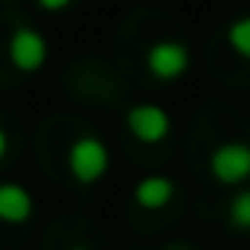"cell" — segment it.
I'll return each instance as SVG.
<instances>
[{
	"instance_id": "cell-1",
	"label": "cell",
	"mask_w": 250,
	"mask_h": 250,
	"mask_svg": "<svg viewBox=\"0 0 250 250\" xmlns=\"http://www.w3.org/2000/svg\"><path fill=\"white\" fill-rule=\"evenodd\" d=\"M67 168H70V174H73L76 184L92 187V184H98L104 174H108L111 152L98 136H89V133L76 136V140L70 143V149H67Z\"/></svg>"
},
{
	"instance_id": "cell-2",
	"label": "cell",
	"mask_w": 250,
	"mask_h": 250,
	"mask_svg": "<svg viewBox=\"0 0 250 250\" xmlns=\"http://www.w3.org/2000/svg\"><path fill=\"white\" fill-rule=\"evenodd\" d=\"M209 174L222 187H241L250 181V143L228 140L209 152Z\"/></svg>"
},
{
	"instance_id": "cell-3",
	"label": "cell",
	"mask_w": 250,
	"mask_h": 250,
	"mask_svg": "<svg viewBox=\"0 0 250 250\" xmlns=\"http://www.w3.org/2000/svg\"><path fill=\"white\" fill-rule=\"evenodd\" d=\"M146 70L159 83H177L190 70V48L177 38H159L146 48Z\"/></svg>"
},
{
	"instance_id": "cell-4",
	"label": "cell",
	"mask_w": 250,
	"mask_h": 250,
	"mask_svg": "<svg viewBox=\"0 0 250 250\" xmlns=\"http://www.w3.org/2000/svg\"><path fill=\"white\" fill-rule=\"evenodd\" d=\"M6 57L19 73H38L48 63V42L35 25H16L6 42Z\"/></svg>"
},
{
	"instance_id": "cell-5",
	"label": "cell",
	"mask_w": 250,
	"mask_h": 250,
	"mask_svg": "<svg viewBox=\"0 0 250 250\" xmlns=\"http://www.w3.org/2000/svg\"><path fill=\"white\" fill-rule=\"evenodd\" d=\"M124 124H127L130 136L146 143V146H155L171 133V114L162 104H152V102L130 104L127 114H124Z\"/></svg>"
},
{
	"instance_id": "cell-6",
	"label": "cell",
	"mask_w": 250,
	"mask_h": 250,
	"mask_svg": "<svg viewBox=\"0 0 250 250\" xmlns=\"http://www.w3.org/2000/svg\"><path fill=\"white\" fill-rule=\"evenodd\" d=\"M35 212V200L22 184H0V222L3 225H25Z\"/></svg>"
},
{
	"instance_id": "cell-7",
	"label": "cell",
	"mask_w": 250,
	"mask_h": 250,
	"mask_svg": "<svg viewBox=\"0 0 250 250\" xmlns=\"http://www.w3.org/2000/svg\"><path fill=\"white\" fill-rule=\"evenodd\" d=\"M174 181L165 174H146L136 181L133 187V203L140 209H149V212H155V209H165L171 200H174Z\"/></svg>"
},
{
	"instance_id": "cell-8",
	"label": "cell",
	"mask_w": 250,
	"mask_h": 250,
	"mask_svg": "<svg viewBox=\"0 0 250 250\" xmlns=\"http://www.w3.org/2000/svg\"><path fill=\"white\" fill-rule=\"evenodd\" d=\"M225 38H228V44H231L234 54L244 57V61L250 63V13H244V16H238V19L228 22Z\"/></svg>"
},
{
	"instance_id": "cell-9",
	"label": "cell",
	"mask_w": 250,
	"mask_h": 250,
	"mask_svg": "<svg viewBox=\"0 0 250 250\" xmlns=\"http://www.w3.org/2000/svg\"><path fill=\"white\" fill-rule=\"evenodd\" d=\"M228 225L234 231L250 234V187H241L238 193L228 200Z\"/></svg>"
},
{
	"instance_id": "cell-10",
	"label": "cell",
	"mask_w": 250,
	"mask_h": 250,
	"mask_svg": "<svg viewBox=\"0 0 250 250\" xmlns=\"http://www.w3.org/2000/svg\"><path fill=\"white\" fill-rule=\"evenodd\" d=\"M35 6L44 13H63V10L73 6V0H35Z\"/></svg>"
},
{
	"instance_id": "cell-11",
	"label": "cell",
	"mask_w": 250,
	"mask_h": 250,
	"mask_svg": "<svg viewBox=\"0 0 250 250\" xmlns=\"http://www.w3.org/2000/svg\"><path fill=\"white\" fill-rule=\"evenodd\" d=\"M6 152H10V136H6V130L0 127V162L6 159Z\"/></svg>"
},
{
	"instance_id": "cell-12",
	"label": "cell",
	"mask_w": 250,
	"mask_h": 250,
	"mask_svg": "<svg viewBox=\"0 0 250 250\" xmlns=\"http://www.w3.org/2000/svg\"><path fill=\"white\" fill-rule=\"evenodd\" d=\"M165 250H190L187 244H171V247H165Z\"/></svg>"
},
{
	"instance_id": "cell-13",
	"label": "cell",
	"mask_w": 250,
	"mask_h": 250,
	"mask_svg": "<svg viewBox=\"0 0 250 250\" xmlns=\"http://www.w3.org/2000/svg\"><path fill=\"white\" fill-rule=\"evenodd\" d=\"M70 250H89V247H70Z\"/></svg>"
}]
</instances>
